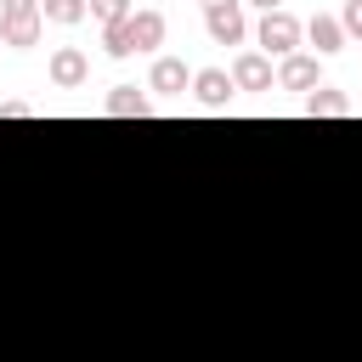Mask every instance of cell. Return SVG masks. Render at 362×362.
<instances>
[{
    "mask_svg": "<svg viewBox=\"0 0 362 362\" xmlns=\"http://www.w3.org/2000/svg\"><path fill=\"white\" fill-rule=\"evenodd\" d=\"M40 28H45L40 0H0V45L28 51V45H40Z\"/></svg>",
    "mask_w": 362,
    "mask_h": 362,
    "instance_id": "cell-1",
    "label": "cell"
},
{
    "mask_svg": "<svg viewBox=\"0 0 362 362\" xmlns=\"http://www.w3.org/2000/svg\"><path fill=\"white\" fill-rule=\"evenodd\" d=\"M255 40L266 45V57H294V45L305 40V23H300L294 11H260Z\"/></svg>",
    "mask_w": 362,
    "mask_h": 362,
    "instance_id": "cell-2",
    "label": "cell"
},
{
    "mask_svg": "<svg viewBox=\"0 0 362 362\" xmlns=\"http://www.w3.org/2000/svg\"><path fill=\"white\" fill-rule=\"evenodd\" d=\"M45 74H51V85H57V90H79V85L90 79V57H85L79 45H57V51H51V62H45Z\"/></svg>",
    "mask_w": 362,
    "mask_h": 362,
    "instance_id": "cell-3",
    "label": "cell"
},
{
    "mask_svg": "<svg viewBox=\"0 0 362 362\" xmlns=\"http://www.w3.org/2000/svg\"><path fill=\"white\" fill-rule=\"evenodd\" d=\"M232 85H238V90H272V85H277L272 57H266V51H243V57L232 62Z\"/></svg>",
    "mask_w": 362,
    "mask_h": 362,
    "instance_id": "cell-4",
    "label": "cell"
},
{
    "mask_svg": "<svg viewBox=\"0 0 362 362\" xmlns=\"http://www.w3.org/2000/svg\"><path fill=\"white\" fill-rule=\"evenodd\" d=\"M232 90H238V85H232L226 68H198V74H192V96H198V107H209V113H221V107L232 102Z\"/></svg>",
    "mask_w": 362,
    "mask_h": 362,
    "instance_id": "cell-5",
    "label": "cell"
},
{
    "mask_svg": "<svg viewBox=\"0 0 362 362\" xmlns=\"http://www.w3.org/2000/svg\"><path fill=\"white\" fill-rule=\"evenodd\" d=\"M204 28H209V40H215V45H243V40H249V17H243V6L204 11Z\"/></svg>",
    "mask_w": 362,
    "mask_h": 362,
    "instance_id": "cell-6",
    "label": "cell"
},
{
    "mask_svg": "<svg viewBox=\"0 0 362 362\" xmlns=\"http://www.w3.org/2000/svg\"><path fill=\"white\" fill-rule=\"evenodd\" d=\"M277 85H283V90H317V85H322V68H317V57H305V51L283 57V62H277Z\"/></svg>",
    "mask_w": 362,
    "mask_h": 362,
    "instance_id": "cell-7",
    "label": "cell"
},
{
    "mask_svg": "<svg viewBox=\"0 0 362 362\" xmlns=\"http://www.w3.org/2000/svg\"><path fill=\"white\" fill-rule=\"evenodd\" d=\"M147 90H158V96H181V90H192V68H187L181 57H158L153 74H147Z\"/></svg>",
    "mask_w": 362,
    "mask_h": 362,
    "instance_id": "cell-8",
    "label": "cell"
},
{
    "mask_svg": "<svg viewBox=\"0 0 362 362\" xmlns=\"http://www.w3.org/2000/svg\"><path fill=\"white\" fill-rule=\"evenodd\" d=\"M130 40H136V51H158L164 45V11H153V6L130 11Z\"/></svg>",
    "mask_w": 362,
    "mask_h": 362,
    "instance_id": "cell-9",
    "label": "cell"
},
{
    "mask_svg": "<svg viewBox=\"0 0 362 362\" xmlns=\"http://www.w3.org/2000/svg\"><path fill=\"white\" fill-rule=\"evenodd\" d=\"M305 40L317 45V57H334V51H345V28H339V17H322V11L305 23Z\"/></svg>",
    "mask_w": 362,
    "mask_h": 362,
    "instance_id": "cell-10",
    "label": "cell"
},
{
    "mask_svg": "<svg viewBox=\"0 0 362 362\" xmlns=\"http://www.w3.org/2000/svg\"><path fill=\"white\" fill-rule=\"evenodd\" d=\"M147 107H153V102H147L136 85H113V90H107V102H102V113H107V119H141Z\"/></svg>",
    "mask_w": 362,
    "mask_h": 362,
    "instance_id": "cell-11",
    "label": "cell"
},
{
    "mask_svg": "<svg viewBox=\"0 0 362 362\" xmlns=\"http://www.w3.org/2000/svg\"><path fill=\"white\" fill-rule=\"evenodd\" d=\"M305 113L311 119H345L351 113V96L334 90V85H317V90H305Z\"/></svg>",
    "mask_w": 362,
    "mask_h": 362,
    "instance_id": "cell-12",
    "label": "cell"
},
{
    "mask_svg": "<svg viewBox=\"0 0 362 362\" xmlns=\"http://www.w3.org/2000/svg\"><path fill=\"white\" fill-rule=\"evenodd\" d=\"M40 17H45V23H62V28H74V23H85L90 11H85V0H40Z\"/></svg>",
    "mask_w": 362,
    "mask_h": 362,
    "instance_id": "cell-13",
    "label": "cell"
},
{
    "mask_svg": "<svg viewBox=\"0 0 362 362\" xmlns=\"http://www.w3.org/2000/svg\"><path fill=\"white\" fill-rule=\"evenodd\" d=\"M102 51H107V57H136V40H130V17L102 28Z\"/></svg>",
    "mask_w": 362,
    "mask_h": 362,
    "instance_id": "cell-14",
    "label": "cell"
},
{
    "mask_svg": "<svg viewBox=\"0 0 362 362\" xmlns=\"http://www.w3.org/2000/svg\"><path fill=\"white\" fill-rule=\"evenodd\" d=\"M85 11L107 28V23H124V17H130V0H85Z\"/></svg>",
    "mask_w": 362,
    "mask_h": 362,
    "instance_id": "cell-15",
    "label": "cell"
},
{
    "mask_svg": "<svg viewBox=\"0 0 362 362\" xmlns=\"http://www.w3.org/2000/svg\"><path fill=\"white\" fill-rule=\"evenodd\" d=\"M339 28H345V40H351V34L362 40V0H351V6H345V17H339Z\"/></svg>",
    "mask_w": 362,
    "mask_h": 362,
    "instance_id": "cell-16",
    "label": "cell"
},
{
    "mask_svg": "<svg viewBox=\"0 0 362 362\" xmlns=\"http://www.w3.org/2000/svg\"><path fill=\"white\" fill-rule=\"evenodd\" d=\"M0 113H6V119H28L34 107H28V102H0Z\"/></svg>",
    "mask_w": 362,
    "mask_h": 362,
    "instance_id": "cell-17",
    "label": "cell"
},
{
    "mask_svg": "<svg viewBox=\"0 0 362 362\" xmlns=\"http://www.w3.org/2000/svg\"><path fill=\"white\" fill-rule=\"evenodd\" d=\"M243 6H260V11H283V0H243Z\"/></svg>",
    "mask_w": 362,
    "mask_h": 362,
    "instance_id": "cell-18",
    "label": "cell"
},
{
    "mask_svg": "<svg viewBox=\"0 0 362 362\" xmlns=\"http://www.w3.org/2000/svg\"><path fill=\"white\" fill-rule=\"evenodd\" d=\"M221 6H243V0H204V11H221Z\"/></svg>",
    "mask_w": 362,
    "mask_h": 362,
    "instance_id": "cell-19",
    "label": "cell"
}]
</instances>
